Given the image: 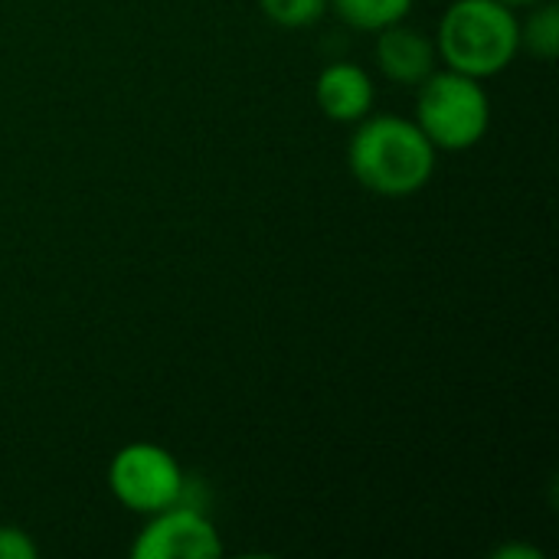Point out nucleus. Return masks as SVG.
<instances>
[{
    "label": "nucleus",
    "mask_w": 559,
    "mask_h": 559,
    "mask_svg": "<svg viewBox=\"0 0 559 559\" xmlns=\"http://www.w3.org/2000/svg\"><path fill=\"white\" fill-rule=\"evenodd\" d=\"M436 147L423 128L400 115H367L347 147V164L357 183L377 197H413L436 174Z\"/></svg>",
    "instance_id": "1"
},
{
    "label": "nucleus",
    "mask_w": 559,
    "mask_h": 559,
    "mask_svg": "<svg viewBox=\"0 0 559 559\" xmlns=\"http://www.w3.org/2000/svg\"><path fill=\"white\" fill-rule=\"evenodd\" d=\"M436 52L445 69L491 79L521 52V20L501 0H455L439 20Z\"/></svg>",
    "instance_id": "2"
},
{
    "label": "nucleus",
    "mask_w": 559,
    "mask_h": 559,
    "mask_svg": "<svg viewBox=\"0 0 559 559\" xmlns=\"http://www.w3.org/2000/svg\"><path fill=\"white\" fill-rule=\"evenodd\" d=\"M413 121L436 151H468L488 134L491 98L481 88V79L455 69H432L419 82Z\"/></svg>",
    "instance_id": "3"
},
{
    "label": "nucleus",
    "mask_w": 559,
    "mask_h": 559,
    "mask_svg": "<svg viewBox=\"0 0 559 559\" xmlns=\"http://www.w3.org/2000/svg\"><path fill=\"white\" fill-rule=\"evenodd\" d=\"M108 488L128 511L151 518L183 501L187 478L180 462L164 445L131 442L115 452L108 465Z\"/></svg>",
    "instance_id": "4"
},
{
    "label": "nucleus",
    "mask_w": 559,
    "mask_h": 559,
    "mask_svg": "<svg viewBox=\"0 0 559 559\" xmlns=\"http://www.w3.org/2000/svg\"><path fill=\"white\" fill-rule=\"evenodd\" d=\"M223 554L216 524L190 504H170L147 518L131 544L134 559H213Z\"/></svg>",
    "instance_id": "5"
},
{
    "label": "nucleus",
    "mask_w": 559,
    "mask_h": 559,
    "mask_svg": "<svg viewBox=\"0 0 559 559\" xmlns=\"http://www.w3.org/2000/svg\"><path fill=\"white\" fill-rule=\"evenodd\" d=\"M377 66L390 82L400 85H419L436 69V39H429L423 29L406 26L403 20L393 26L377 29Z\"/></svg>",
    "instance_id": "6"
},
{
    "label": "nucleus",
    "mask_w": 559,
    "mask_h": 559,
    "mask_svg": "<svg viewBox=\"0 0 559 559\" xmlns=\"http://www.w3.org/2000/svg\"><path fill=\"white\" fill-rule=\"evenodd\" d=\"M314 98L318 108L341 124H357L360 118H367L373 111V79L364 66L357 62H334L328 66L318 82H314Z\"/></svg>",
    "instance_id": "7"
},
{
    "label": "nucleus",
    "mask_w": 559,
    "mask_h": 559,
    "mask_svg": "<svg viewBox=\"0 0 559 559\" xmlns=\"http://www.w3.org/2000/svg\"><path fill=\"white\" fill-rule=\"evenodd\" d=\"M328 3L334 7V13L347 26L377 33L383 26H393V23L406 20L416 0H328Z\"/></svg>",
    "instance_id": "8"
},
{
    "label": "nucleus",
    "mask_w": 559,
    "mask_h": 559,
    "mask_svg": "<svg viewBox=\"0 0 559 559\" xmlns=\"http://www.w3.org/2000/svg\"><path fill=\"white\" fill-rule=\"evenodd\" d=\"M531 16L521 23V49L534 52L537 59H554L559 52V7L557 3H534Z\"/></svg>",
    "instance_id": "9"
},
{
    "label": "nucleus",
    "mask_w": 559,
    "mask_h": 559,
    "mask_svg": "<svg viewBox=\"0 0 559 559\" xmlns=\"http://www.w3.org/2000/svg\"><path fill=\"white\" fill-rule=\"evenodd\" d=\"M259 7L272 23L285 29H301L324 16L328 0H259Z\"/></svg>",
    "instance_id": "10"
},
{
    "label": "nucleus",
    "mask_w": 559,
    "mask_h": 559,
    "mask_svg": "<svg viewBox=\"0 0 559 559\" xmlns=\"http://www.w3.org/2000/svg\"><path fill=\"white\" fill-rule=\"evenodd\" d=\"M39 547L20 527H0V559H36Z\"/></svg>",
    "instance_id": "11"
},
{
    "label": "nucleus",
    "mask_w": 559,
    "mask_h": 559,
    "mask_svg": "<svg viewBox=\"0 0 559 559\" xmlns=\"http://www.w3.org/2000/svg\"><path fill=\"white\" fill-rule=\"evenodd\" d=\"M495 557H498V559H511V557L537 559V557H540V550H534V547H504V550H498Z\"/></svg>",
    "instance_id": "12"
},
{
    "label": "nucleus",
    "mask_w": 559,
    "mask_h": 559,
    "mask_svg": "<svg viewBox=\"0 0 559 559\" xmlns=\"http://www.w3.org/2000/svg\"><path fill=\"white\" fill-rule=\"evenodd\" d=\"M501 3H508V7H534L540 0H501Z\"/></svg>",
    "instance_id": "13"
}]
</instances>
